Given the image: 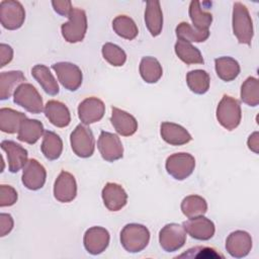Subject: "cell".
I'll return each instance as SVG.
<instances>
[{
    "mask_svg": "<svg viewBox=\"0 0 259 259\" xmlns=\"http://www.w3.org/2000/svg\"><path fill=\"white\" fill-rule=\"evenodd\" d=\"M150 232L141 224H127L120 232V243L125 251L139 253L149 244Z\"/></svg>",
    "mask_w": 259,
    "mask_h": 259,
    "instance_id": "obj_1",
    "label": "cell"
},
{
    "mask_svg": "<svg viewBox=\"0 0 259 259\" xmlns=\"http://www.w3.org/2000/svg\"><path fill=\"white\" fill-rule=\"evenodd\" d=\"M233 32L240 44L250 45L253 38V22L248 8L241 2H235L233 6Z\"/></svg>",
    "mask_w": 259,
    "mask_h": 259,
    "instance_id": "obj_2",
    "label": "cell"
},
{
    "mask_svg": "<svg viewBox=\"0 0 259 259\" xmlns=\"http://www.w3.org/2000/svg\"><path fill=\"white\" fill-rule=\"evenodd\" d=\"M69 20L61 26L62 35L70 44L82 41L87 31V16L83 9L73 7Z\"/></svg>",
    "mask_w": 259,
    "mask_h": 259,
    "instance_id": "obj_3",
    "label": "cell"
},
{
    "mask_svg": "<svg viewBox=\"0 0 259 259\" xmlns=\"http://www.w3.org/2000/svg\"><path fill=\"white\" fill-rule=\"evenodd\" d=\"M242 111L240 102L229 95H224L217 107V119L228 131L235 130L241 122Z\"/></svg>",
    "mask_w": 259,
    "mask_h": 259,
    "instance_id": "obj_4",
    "label": "cell"
},
{
    "mask_svg": "<svg viewBox=\"0 0 259 259\" xmlns=\"http://www.w3.org/2000/svg\"><path fill=\"white\" fill-rule=\"evenodd\" d=\"M13 101L30 113L37 114L44 110L40 94L35 87L29 83H22L17 87L13 93Z\"/></svg>",
    "mask_w": 259,
    "mask_h": 259,
    "instance_id": "obj_5",
    "label": "cell"
},
{
    "mask_svg": "<svg viewBox=\"0 0 259 259\" xmlns=\"http://www.w3.org/2000/svg\"><path fill=\"white\" fill-rule=\"evenodd\" d=\"M71 148L80 158H89L95 149V140L92 131L86 124H78L70 136Z\"/></svg>",
    "mask_w": 259,
    "mask_h": 259,
    "instance_id": "obj_6",
    "label": "cell"
},
{
    "mask_svg": "<svg viewBox=\"0 0 259 259\" xmlns=\"http://www.w3.org/2000/svg\"><path fill=\"white\" fill-rule=\"evenodd\" d=\"M25 19V10L22 4L15 0H3L0 2V22L9 30H15L22 26Z\"/></svg>",
    "mask_w": 259,
    "mask_h": 259,
    "instance_id": "obj_7",
    "label": "cell"
},
{
    "mask_svg": "<svg viewBox=\"0 0 259 259\" xmlns=\"http://www.w3.org/2000/svg\"><path fill=\"white\" fill-rule=\"evenodd\" d=\"M168 174L176 180H184L189 177L195 167V159L188 153H175L170 155L165 164Z\"/></svg>",
    "mask_w": 259,
    "mask_h": 259,
    "instance_id": "obj_8",
    "label": "cell"
},
{
    "mask_svg": "<svg viewBox=\"0 0 259 259\" xmlns=\"http://www.w3.org/2000/svg\"><path fill=\"white\" fill-rule=\"evenodd\" d=\"M186 242V232L181 225L171 223L164 226L159 233V243L165 252H175Z\"/></svg>",
    "mask_w": 259,
    "mask_h": 259,
    "instance_id": "obj_9",
    "label": "cell"
},
{
    "mask_svg": "<svg viewBox=\"0 0 259 259\" xmlns=\"http://www.w3.org/2000/svg\"><path fill=\"white\" fill-rule=\"evenodd\" d=\"M56 72L58 80L69 91H76L82 84V71L80 68L70 62H59L52 65Z\"/></svg>",
    "mask_w": 259,
    "mask_h": 259,
    "instance_id": "obj_10",
    "label": "cell"
},
{
    "mask_svg": "<svg viewBox=\"0 0 259 259\" xmlns=\"http://www.w3.org/2000/svg\"><path fill=\"white\" fill-rule=\"evenodd\" d=\"M97 148L103 160L116 161L123 156V146L117 135L102 131L97 141Z\"/></svg>",
    "mask_w": 259,
    "mask_h": 259,
    "instance_id": "obj_11",
    "label": "cell"
},
{
    "mask_svg": "<svg viewBox=\"0 0 259 259\" xmlns=\"http://www.w3.org/2000/svg\"><path fill=\"white\" fill-rule=\"evenodd\" d=\"M182 227L191 238L199 241L209 240L213 237L215 232L214 224L212 221L203 215L191 218L183 222Z\"/></svg>",
    "mask_w": 259,
    "mask_h": 259,
    "instance_id": "obj_12",
    "label": "cell"
},
{
    "mask_svg": "<svg viewBox=\"0 0 259 259\" xmlns=\"http://www.w3.org/2000/svg\"><path fill=\"white\" fill-rule=\"evenodd\" d=\"M47 171L45 167L35 159H29L23 167L21 180L23 185L29 190H38L45 183Z\"/></svg>",
    "mask_w": 259,
    "mask_h": 259,
    "instance_id": "obj_13",
    "label": "cell"
},
{
    "mask_svg": "<svg viewBox=\"0 0 259 259\" xmlns=\"http://www.w3.org/2000/svg\"><path fill=\"white\" fill-rule=\"evenodd\" d=\"M109 233L102 227H91L84 234V247L91 255H98L105 251L109 244Z\"/></svg>",
    "mask_w": 259,
    "mask_h": 259,
    "instance_id": "obj_14",
    "label": "cell"
},
{
    "mask_svg": "<svg viewBox=\"0 0 259 259\" xmlns=\"http://www.w3.org/2000/svg\"><path fill=\"white\" fill-rule=\"evenodd\" d=\"M77 195V183L75 177L67 172L62 171L57 177L54 184V196L60 202H71Z\"/></svg>",
    "mask_w": 259,
    "mask_h": 259,
    "instance_id": "obj_15",
    "label": "cell"
},
{
    "mask_svg": "<svg viewBox=\"0 0 259 259\" xmlns=\"http://www.w3.org/2000/svg\"><path fill=\"white\" fill-rule=\"evenodd\" d=\"M252 249V238L245 231L232 232L226 240V250L234 258L246 257Z\"/></svg>",
    "mask_w": 259,
    "mask_h": 259,
    "instance_id": "obj_16",
    "label": "cell"
},
{
    "mask_svg": "<svg viewBox=\"0 0 259 259\" xmlns=\"http://www.w3.org/2000/svg\"><path fill=\"white\" fill-rule=\"evenodd\" d=\"M104 113L105 105L97 97H88L78 106V116L83 124H91L99 121Z\"/></svg>",
    "mask_w": 259,
    "mask_h": 259,
    "instance_id": "obj_17",
    "label": "cell"
},
{
    "mask_svg": "<svg viewBox=\"0 0 259 259\" xmlns=\"http://www.w3.org/2000/svg\"><path fill=\"white\" fill-rule=\"evenodd\" d=\"M1 149L6 153L7 155V161H8V170L11 173L18 172L21 168L25 166L27 163V150H25L21 145L13 142L4 140L1 142Z\"/></svg>",
    "mask_w": 259,
    "mask_h": 259,
    "instance_id": "obj_18",
    "label": "cell"
},
{
    "mask_svg": "<svg viewBox=\"0 0 259 259\" xmlns=\"http://www.w3.org/2000/svg\"><path fill=\"white\" fill-rule=\"evenodd\" d=\"M101 196L105 207L110 211L120 210L127 201V194L123 187L113 182H108L104 185Z\"/></svg>",
    "mask_w": 259,
    "mask_h": 259,
    "instance_id": "obj_19",
    "label": "cell"
},
{
    "mask_svg": "<svg viewBox=\"0 0 259 259\" xmlns=\"http://www.w3.org/2000/svg\"><path fill=\"white\" fill-rule=\"evenodd\" d=\"M110 121L116 133L123 137L133 136L138 130L137 119L128 112L117 107H111Z\"/></svg>",
    "mask_w": 259,
    "mask_h": 259,
    "instance_id": "obj_20",
    "label": "cell"
},
{
    "mask_svg": "<svg viewBox=\"0 0 259 259\" xmlns=\"http://www.w3.org/2000/svg\"><path fill=\"white\" fill-rule=\"evenodd\" d=\"M44 112L49 121L57 127H65L70 124V110L61 101L49 100L44 107Z\"/></svg>",
    "mask_w": 259,
    "mask_h": 259,
    "instance_id": "obj_21",
    "label": "cell"
},
{
    "mask_svg": "<svg viewBox=\"0 0 259 259\" xmlns=\"http://www.w3.org/2000/svg\"><path fill=\"white\" fill-rule=\"evenodd\" d=\"M160 135L162 139L172 146H181L189 143L192 138L185 127L180 124L165 121L161 123Z\"/></svg>",
    "mask_w": 259,
    "mask_h": 259,
    "instance_id": "obj_22",
    "label": "cell"
},
{
    "mask_svg": "<svg viewBox=\"0 0 259 259\" xmlns=\"http://www.w3.org/2000/svg\"><path fill=\"white\" fill-rule=\"evenodd\" d=\"M145 22L148 30L153 36H157L161 33L163 27V13L159 1H147L145 10Z\"/></svg>",
    "mask_w": 259,
    "mask_h": 259,
    "instance_id": "obj_23",
    "label": "cell"
},
{
    "mask_svg": "<svg viewBox=\"0 0 259 259\" xmlns=\"http://www.w3.org/2000/svg\"><path fill=\"white\" fill-rule=\"evenodd\" d=\"M17 133V139L19 141L33 145L45 133L44 124L37 119H30L26 117L22 120Z\"/></svg>",
    "mask_w": 259,
    "mask_h": 259,
    "instance_id": "obj_24",
    "label": "cell"
},
{
    "mask_svg": "<svg viewBox=\"0 0 259 259\" xmlns=\"http://www.w3.org/2000/svg\"><path fill=\"white\" fill-rule=\"evenodd\" d=\"M24 81L25 77L21 71L2 72L0 74V99H8Z\"/></svg>",
    "mask_w": 259,
    "mask_h": 259,
    "instance_id": "obj_25",
    "label": "cell"
},
{
    "mask_svg": "<svg viewBox=\"0 0 259 259\" xmlns=\"http://www.w3.org/2000/svg\"><path fill=\"white\" fill-rule=\"evenodd\" d=\"M31 75L47 94L57 95L59 93V84L47 66L35 65L31 69Z\"/></svg>",
    "mask_w": 259,
    "mask_h": 259,
    "instance_id": "obj_26",
    "label": "cell"
},
{
    "mask_svg": "<svg viewBox=\"0 0 259 259\" xmlns=\"http://www.w3.org/2000/svg\"><path fill=\"white\" fill-rule=\"evenodd\" d=\"M26 115L20 111L8 107L0 109V130L6 134H15Z\"/></svg>",
    "mask_w": 259,
    "mask_h": 259,
    "instance_id": "obj_27",
    "label": "cell"
},
{
    "mask_svg": "<svg viewBox=\"0 0 259 259\" xmlns=\"http://www.w3.org/2000/svg\"><path fill=\"white\" fill-rule=\"evenodd\" d=\"M217 75L225 82L235 80L240 74V65L238 61L231 57H220L214 60Z\"/></svg>",
    "mask_w": 259,
    "mask_h": 259,
    "instance_id": "obj_28",
    "label": "cell"
},
{
    "mask_svg": "<svg viewBox=\"0 0 259 259\" xmlns=\"http://www.w3.org/2000/svg\"><path fill=\"white\" fill-rule=\"evenodd\" d=\"M40 150L48 160H57L63 151V141L56 133L52 131H46L44 133Z\"/></svg>",
    "mask_w": 259,
    "mask_h": 259,
    "instance_id": "obj_29",
    "label": "cell"
},
{
    "mask_svg": "<svg viewBox=\"0 0 259 259\" xmlns=\"http://www.w3.org/2000/svg\"><path fill=\"white\" fill-rule=\"evenodd\" d=\"M174 50L177 57L187 65L204 63L200 51L188 41L178 39L174 46Z\"/></svg>",
    "mask_w": 259,
    "mask_h": 259,
    "instance_id": "obj_30",
    "label": "cell"
},
{
    "mask_svg": "<svg viewBox=\"0 0 259 259\" xmlns=\"http://www.w3.org/2000/svg\"><path fill=\"white\" fill-rule=\"evenodd\" d=\"M140 74L147 83H156L163 75V69L159 61L154 57H144L140 63Z\"/></svg>",
    "mask_w": 259,
    "mask_h": 259,
    "instance_id": "obj_31",
    "label": "cell"
},
{
    "mask_svg": "<svg viewBox=\"0 0 259 259\" xmlns=\"http://www.w3.org/2000/svg\"><path fill=\"white\" fill-rule=\"evenodd\" d=\"M181 210L188 219L203 215L207 210V203L202 196L188 195L181 201Z\"/></svg>",
    "mask_w": 259,
    "mask_h": 259,
    "instance_id": "obj_32",
    "label": "cell"
},
{
    "mask_svg": "<svg viewBox=\"0 0 259 259\" xmlns=\"http://www.w3.org/2000/svg\"><path fill=\"white\" fill-rule=\"evenodd\" d=\"M112 28L117 35L128 40L136 38L139 33L136 22L126 15L116 16L112 21Z\"/></svg>",
    "mask_w": 259,
    "mask_h": 259,
    "instance_id": "obj_33",
    "label": "cell"
},
{
    "mask_svg": "<svg viewBox=\"0 0 259 259\" xmlns=\"http://www.w3.org/2000/svg\"><path fill=\"white\" fill-rule=\"evenodd\" d=\"M209 75L204 70L196 69L187 73L186 83L195 94H204L209 89Z\"/></svg>",
    "mask_w": 259,
    "mask_h": 259,
    "instance_id": "obj_34",
    "label": "cell"
},
{
    "mask_svg": "<svg viewBox=\"0 0 259 259\" xmlns=\"http://www.w3.org/2000/svg\"><path fill=\"white\" fill-rule=\"evenodd\" d=\"M178 39L188 42H201L208 38L209 30H198L188 22H180L175 29Z\"/></svg>",
    "mask_w": 259,
    "mask_h": 259,
    "instance_id": "obj_35",
    "label": "cell"
},
{
    "mask_svg": "<svg viewBox=\"0 0 259 259\" xmlns=\"http://www.w3.org/2000/svg\"><path fill=\"white\" fill-rule=\"evenodd\" d=\"M189 17L192 21L194 28L198 30H208L212 22V15L209 12L202 10L200 2L193 0L189 5Z\"/></svg>",
    "mask_w": 259,
    "mask_h": 259,
    "instance_id": "obj_36",
    "label": "cell"
},
{
    "mask_svg": "<svg viewBox=\"0 0 259 259\" xmlns=\"http://www.w3.org/2000/svg\"><path fill=\"white\" fill-rule=\"evenodd\" d=\"M241 100L249 106L259 104V82L255 77H248L241 86Z\"/></svg>",
    "mask_w": 259,
    "mask_h": 259,
    "instance_id": "obj_37",
    "label": "cell"
},
{
    "mask_svg": "<svg viewBox=\"0 0 259 259\" xmlns=\"http://www.w3.org/2000/svg\"><path fill=\"white\" fill-rule=\"evenodd\" d=\"M101 53L104 60L114 67H120L126 61L125 52L120 47L111 42L104 44L102 46Z\"/></svg>",
    "mask_w": 259,
    "mask_h": 259,
    "instance_id": "obj_38",
    "label": "cell"
},
{
    "mask_svg": "<svg viewBox=\"0 0 259 259\" xmlns=\"http://www.w3.org/2000/svg\"><path fill=\"white\" fill-rule=\"evenodd\" d=\"M179 258H224V256L220 253L217 252L215 249L210 248V247H202V246H197L188 249L186 252L178 256Z\"/></svg>",
    "mask_w": 259,
    "mask_h": 259,
    "instance_id": "obj_39",
    "label": "cell"
},
{
    "mask_svg": "<svg viewBox=\"0 0 259 259\" xmlns=\"http://www.w3.org/2000/svg\"><path fill=\"white\" fill-rule=\"evenodd\" d=\"M17 192L16 190L10 186L2 184L0 186V206H10L13 205L17 200Z\"/></svg>",
    "mask_w": 259,
    "mask_h": 259,
    "instance_id": "obj_40",
    "label": "cell"
},
{
    "mask_svg": "<svg viewBox=\"0 0 259 259\" xmlns=\"http://www.w3.org/2000/svg\"><path fill=\"white\" fill-rule=\"evenodd\" d=\"M52 5L54 7V10L63 16H69L70 12L72 11V2L69 0H57V1H52Z\"/></svg>",
    "mask_w": 259,
    "mask_h": 259,
    "instance_id": "obj_41",
    "label": "cell"
},
{
    "mask_svg": "<svg viewBox=\"0 0 259 259\" xmlns=\"http://www.w3.org/2000/svg\"><path fill=\"white\" fill-rule=\"evenodd\" d=\"M13 219L9 213L0 214V236L4 237L13 229Z\"/></svg>",
    "mask_w": 259,
    "mask_h": 259,
    "instance_id": "obj_42",
    "label": "cell"
},
{
    "mask_svg": "<svg viewBox=\"0 0 259 259\" xmlns=\"http://www.w3.org/2000/svg\"><path fill=\"white\" fill-rule=\"evenodd\" d=\"M13 58V50L10 46L6 44L0 45V67L6 66L8 63L11 62Z\"/></svg>",
    "mask_w": 259,
    "mask_h": 259,
    "instance_id": "obj_43",
    "label": "cell"
},
{
    "mask_svg": "<svg viewBox=\"0 0 259 259\" xmlns=\"http://www.w3.org/2000/svg\"><path fill=\"white\" fill-rule=\"evenodd\" d=\"M248 148L253 151L254 153L258 154V147H259V138H258V132H254L248 139Z\"/></svg>",
    "mask_w": 259,
    "mask_h": 259,
    "instance_id": "obj_44",
    "label": "cell"
}]
</instances>
